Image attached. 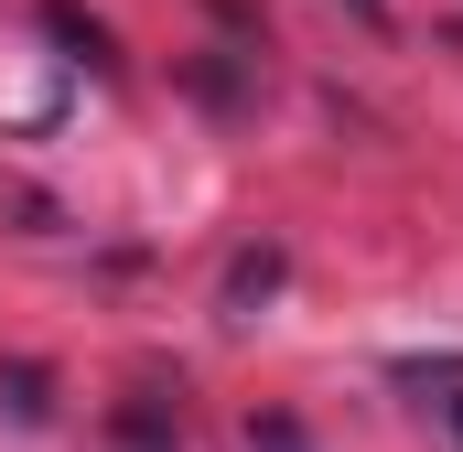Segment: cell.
<instances>
[{
	"label": "cell",
	"mask_w": 463,
	"mask_h": 452,
	"mask_svg": "<svg viewBox=\"0 0 463 452\" xmlns=\"http://www.w3.org/2000/svg\"><path fill=\"white\" fill-rule=\"evenodd\" d=\"M345 11H355V22H388V0H345Z\"/></svg>",
	"instance_id": "obj_5"
},
{
	"label": "cell",
	"mask_w": 463,
	"mask_h": 452,
	"mask_svg": "<svg viewBox=\"0 0 463 452\" xmlns=\"http://www.w3.org/2000/svg\"><path fill=\"white\" fill-rule=\"evenodd\" d=\"M259 452H302V431H291V420H269V431H259Z\"/></svg>",
	"instance_id": "obj_4"
},
{
	"label": "cell",
	"mask_w": 463,
	"mask_h": 452,
	"mask_svg": "<svg viewBox=\"0 0 463 452\" xmlns=\"http://www.w3.org/2000/svg\"><path fill=\"white\" fill-rule=\"evenodd\" d=\"M431 420H442V442L463 452V377H453V388H442V399H431Z\"/></svg>",
	"instance_id": "obj_3"
},
{
	"label": "cell",
	"mask_w": 463,
	"mask_h": 452,
	"mask_svg": "<svg viewBox=\"0 0 463 452\" xmlns=\"http://www.w3.org/2000/svg\"><path fill=\"white\" fill-rule=\"evenodd\" d=\"M269 291H280V248H248V259L227 269V313H248V302H269Z\"/></svg>",
	"instance_id": "obj_2"
},
{
	"label": "cell",
	"mask_w": 463,
	"mask_h": 452,
	"mask_svg": "<svg viewBox=\"0 0 463 452\" xmlns=\"http://www.w3.org/2000/svg\"><path fill=\"white\" fill-rule=\"evenodd\" d=\"M43 33H54V43H65L76 65H98V76H109V33H98V22H87L76 0H43Z\"/></svg>",
	"instance_id": "obj_1"
}]
</instances>
